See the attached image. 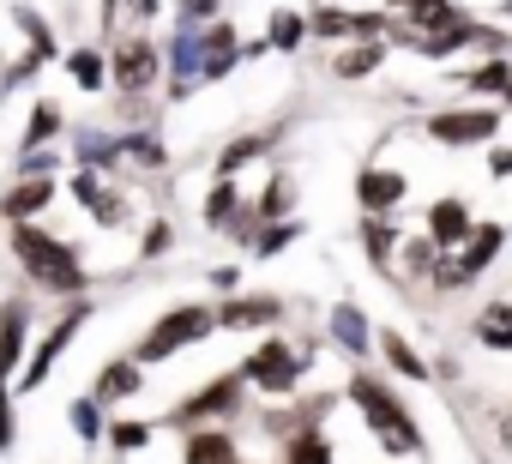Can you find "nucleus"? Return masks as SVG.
Instances as JSON below:
<instances>
[{
  "instance_id": "40",
  "label": "nucleus",
  "mask_w": 512,
  "mask_h": 464,
  "mask_svg": "<svg viewBox=\"0 0 512 464\" xmlns=\"http://www.w3.org/2000/svg\"><path fill=\"white\" fill-rule=\"evenodd\" d=\"M488 175H494V181H512V145H494V151H488Z\"/></svg>"
},
{
  "instance_id": "12",
  "label": "nucleus",
  "mask_w": 512,
  "mask_h": 464,
  "mask_svg": "<svg viewBox=\"0 0 512 464\" xmlns=\"http://www.w3.org/2000/svg\"><path fill=\"white\" fill-rule=\"evenodd\" d=\"M49 205H55V181H49V175H13V187L0 193V217H7L13 229L31 223V217L49 211Z\"/></svg>"
},
{
  "instance_id": "5",
  "label": "nucleus",
  "mask_w": 512,
  "mask_h": 464,
  "mask_svg": "<svg viewBox=\"0 0 512 464\" xmlns=\"http://www.w3.org/2000/svg\"><path fill=\"white\" fill-rule=\"evenodd\" d=\"M302 368H308V362L290 350V338H266L260 350L241 362V380H247V386H260L266 398H290L296 380H302Z\"/></svg>"
},
{
  "instance_id": "18",
  "label": "nucleus",
  "mask_w": 512,
  "mask_h": 464,
  "mask_svg": "<svg viewBox=\"0 0 512 464\" xmlns=\"http://www.w3.org/2000/svg\"><path fill=\"white\" fill-rule=\"evenodd\" d=\"M235 73V25H205L199 31V79H229Z\"/></svg>"
},
{
  "instance_id": "45",
  "label": "nucleus",
  "mask_w": 512,
  "mask_h": 464,
  "mask_svg": "<svg viewBox=\"0 0 512 464\" xmlns=\"http://www.w3.org/2000/svg\"><path fill=\"white\" fill-rule=\"evenodd\" d=\"M404 7H410V0H404Z\"/></svg>"
},
{
  "instance_id": "31",
  "label": "nucleus",
  "mask_w": 512,
  "mask_h": 464,
  "mask_svg": "<svg viewBox=\"0 0 512 464\" xmlns=\"http://www.w3.org/2000/svg\"><path fill=\"white\" fill-rule=\"evenodd\" d=\"M67 73H73L79 91H103V85H109V61H103L97 49H73V55H67Z\"/></svg>"
},
{
  "instance_id": "8",
  "label": "nucleus",
  "mask_w": 512,
  "mask_h": 464,
  "mask_svg": "<svg viewBox=\"0 0 512 464\" xmlns=\"http://www.w3.org/2000/svg\"><path fill=\"white\" fill-rule=\"evenodd\" d=\"M494 133H500V109H488V103L428 115V139H434V145H488Z\"/></svg>"
},
{
  "instance_id": "15",
  "label": "nucleus",
  "mask_w": 512,
  "mask_h": 464,
  "mask_svg": "<svg viewBox=\"0 0 512 464\" xmlns=\"http://www.w3.org/2000/svg\"><path fill=\"white\" fill-rule=\"evenodd\" d=\"M139 386H145V368H139L133 356H115V362H103V368H97V380H91V398L109 410V404H127V398H139Z\"/></svg>"
},
{
  "instance_id": "42",
  "label": "nucleus",
  "mask_w": 512,
  "mask_h": 464,
  "mask_svg": "<svg viewBox=\"0 0 512 464\" xmlns=\"http://www.w3.org/2000/svg\"><path fill=\"white\" fill-rule=\"evenodd\" d=\"M500 446H506V452H512V416H506V422H500Z\"/></svg>"
},
{
  "instance_id": "9",
  "label": "nucleus",
  "mask_w": 512,
  "mask_h": 464,
  "mask_svg": "<svg viewBox=\"0 0 512 464\" xmlns=\"http://www.w3.org/2000/svg\"><path fill=\"white\" fill-rule=\"evenodd\" d=\"M157 73H163V61H157V49H151L145 37H121V43H115V55H109V79H115L127 97H145V91L157 85Z\"/></svg>"
},
{
  "instance_id": "43",
  "label": "nucleus",
  "mask_w": 512,
  "mask_h": 464,
  "mask_svg": "<svg viewBox=\"0 0 512 464\" xmlns=\"http://www.w3.org/2000/svg\"><path fill=\"white\" fill-rule=\"evenodd\" d=\"M500 103H506V109H512V85H506V97H500Z\"/></svg>"
},
{
  "instance_id": "33",
  "label": "nucleus",
  "mask_w": 512,
  "mask_h": 464,
  "mask_svg": "<svg viewBox=\"0 0 512 464\" xmlns=\"http://www.w3.org/2000/svg\"><path fill=\"white\" fill-rule=\"evenodd\" d=\"M296 236H302V223H296V217H278V223H266L260 236H253V260H272V254H284Z\"/></svg>"
},
{
  "instance_id": "28",
  "label": "nucleus",
  "mask_w": 512,
  "mask_h": 464,
  "mask_svg": "<svg viewBox=\"0 0 512 464\" xmlns=\"http://www.w3.org/2000/svg\"><path fill=\"white\" fill-rule=\"evenodd\" d=\"M266 145H272L266 133H247V139H229V145H223V157H217V181H235V175H241V169H247L253 157H260Z\"/></svg>"
},
{
  "instance_id": "27",
  "label": "nucleus",
  "mask_w": 512,
  "mask_h": 464,
  "mask_svg": "<svg viewBox=\"0 0 512 464\" xmlns=\"http://www.w3.org/2000/svg\"><path fill=\"white\" fill-rule=\"evenodd\" d=\"M464 85H470V97H506V85H512V61H506V55H488L476 73H464Z\"/></svg>"
},
{
  "instance_id": "7",
  "label": "nucleus",
  "mask_w": 512,
  "mask_h": 464,
  "mask_svg": "<svg viewBox=\"0 0 512 464\" xmlns=\"http://www.w3.org/2000/svg\"><path fill=\"white\" fill-rule=\"evenodd\" d=\"M85 314H91V302L79 296V302H73V308H67L61 320H55V332H43V338H37V350H31V362L19 368V392H37V386H43V380L55 374V362H61V350H67V344L79 338V326H85Z\"/></svg>"
},
{
  "instance_id": "29",
  "label": "nucleus",
  "mask_w": 512,
  "mask_h": 464,
  "mask_svg": "<svg viewBox=\"0 0 512 464\" xmlns=\"http://www.w3.org/2000/svg\"><path fill=\"white\" fill-rule=\"evenodd\" d=\"M476 338L488 350H512V302H488L482 320H476Z\"/></svg>"
},
{
  "instance_id": "36",
  "label": "nucleus",
  "mask_w": 512,
  "mask_h": 464,
  "mask_svg": "<svg viewBox=\"0 0 512 464\" xmlns=\"http://www.w3.org/2000/svg\"><path fill=\"white\" fill-rule=\"evenodd\" d=\"M440 260H446V254H440L428 236H416V242L404 248V272H416V278H434V266H440Z\"/></svg>"
},
{
  "instance_id": "6",
  "label": "nucleus",
  "mask_w": 512,
  "mask_h": 464,
  "mask_svg": "<svg viewBox=\"0 0 512 464\" xmlns=\"http://www.w3.org/2000/svg\"><path fill=\"white\" fill-rule=\"evenodd\" d=\"M241 392H247L241 368H235V374H217L211 386L187 392V398L169 410V428H205V422H217V416H235V410H241Z\"/></svg>"
},
{
  "instance_id": "41",
  "label": "nucleus",
  "mask_w": 512,
  "mask_h": 464,
  "mask_svg": "<svg viewBox=\"0 0 512 464\" xmlns=\"http://www.w3.org/2000/svg\"><path fill=\"white\" fill-rule=\"evenodd\" d=\"M211 284H217V290H235V284H241V272H235V266H217V272H211Z\"/></svg>"
},
{
  "instance_id": "39",
  "label": "nucleus",
  "mask_w": 512,
  "mask_h": 464,
  "mask_svg": "<svg viewBox=\"0 0 512 464\" xmlns=\"http://www.w3.org/2000/svg\"><path fill=\"white\" fill-rule=\"evenodd\" d=\"M175 7H181V19H187V25H205V19L217 13V0H175Z\"/></svg>"
},
{
  "instance_id": "38",
  "label": "nucleus",
  "mask_w": 512,
  "mask_h": 464,
  "mask_svg": "<svg viewBox=\"0 0 512 464\" xmlns=\"http://www.w3.org/2000/svg\"><path fill=\"white\" fill-rule=\"evenodd\" d=\"M13 440H19V410H13V392L0 386V452H7Z\"/></svg>"
},
{
  "instance_id": "16",
  "label": "nucleus",
  "mask_w": 512,
  "mask_h": 464,
  "mask_svg": "<svg viewBox=\"0 0 512 464\" xmlns=\"http://www.w3.org/2000/svg\"><path fill=\"white\" fill-rule=\"evenodd\" d=\"M181 464H241V446H235L229 428H187Z\"/></svg>"
},
{
  "instance_id": "10",
  "label": "nucleus",
  "mask_w": 512,
  "mask_h": 464,
  "mask_svg": "<svg viewBox=\"0 0 512 464\" xmlns=\"http://www.w3.org/2000/svg\"><path fill=\"white\" fill-rule=\"evenodd\" d=\"M470 229H476L470 205L446 193V199H434V205H428V229H422V236H428V242H434L440 254H458V248L470 242Z\"/></svg>"
},
{
  "instance_id": "17",
  "label": "nucleus",
  "mask_w": 512,
  "mask_h": 464,
  "mask_svg": "<svg viewBox=\"0 0 512 464\" xmlns=\"http://www.w3.org/2000/svg\"><path fill=\"white\" fill-rule=\"evenodd\" d=\"M278 320H284V302H278V296H241V290H235V296L217 308V326H235V332H241V326H278Z\"/></svg>"
},
{
  "instance_id": "34",
  "label": "nucleus",
  "mask_w": 512,
  "mask_h": 464,
  "mask_svg": "<svg viewBox=\"0 0 512 464\" xmlns=\"http://www.w3.org/2000/svg\"><path fill=\"white\" fill-rule=\"evenodd\" d=\"M302 43H308V19L290 13V7H278L272 13V49H302Z\"/></svg>"
},
{
  "instance_id": "21",
  "label": "nucleus",
  "mask_w": 512,
  "mask_h": 464,
  "mask_svg": "<svg viewBox=\"0 0 512 464\" xmlns=\"http://www.w3.org/2000/svg\"><path fill=\"white\" fill-rule=\"evenodd\" d=\"M284 464H338V452H332L326 428H296V434H284Z\"/></svg>"
},
{
  "instance_id": "35",
  "label": "nucleus",
  "mask_w": 512,
  "mask_h": 464,
  "mask_svg": "<svg viewBox=\"0 0 512 464\" xmlns=\"http://www.w3.org/2000/svg\"><path fill=\"white\" fill-rule=\"evenodd\" d=\"M308 37H356V13H344V7H320V13L308 19Z\"/></svg>"
},
{
  "instance_id": "32",
  "label": "nucleus",
  "mask_w": 512,
  "mask_h": 464,
  "mask_svg": "<svg viewBox=\"0 0 512 464\" xmlns=\"http://www.w3.org/2000/svg\"><path fill=\"white\" fill-rule=\"evenodd\" d=\"M235 217H241V193H235V181H217L205 193V229H229Z\"/></svg>"
},
{
  "instance_id": "11",
  "label": "nucleus",
  "mask_w": 512,
  "mask_h": 464,
  "mask_svg": "<svg viewBox=\"0 0 512 464\" xmlns=\"http://www.w3.org/2000/svg\"><path fill=\"white\" fill-rule=\"evenodd\" d=\"M404 193H410V181H404L398 169H362V175H356V205H362V217H392V211L404 205Z\"/></svg>"
},
{
  "instance_id": "30",
  "label": "nucleus",
  "mask_w": 512,
  "mask_h": 464,
  "mask_svg": "<svg viewBox=\"0 0 512 464\" xmlns=\"http://www.w3.org/2000/svg\"><path fill=\"white\" fill-rule=\"evenodd\" d=\"M380 61H386V43H362V49H344V55H332V73H338V79H368Z\"/></svg>"
},
{
  "instance_id": "26",
  "label": "nucleus",
  "mask_w": 512,
  "mask_h": 464,
  "mask_svg": "<svg viewBox=\"0 0 512 464\" xmlns=\"http://www.w3.org/2000/svg\"><path fill=\"white\" fill-rule=\"evenodd\" d=\"M67 422H73V434H79V440H85V446H97V440H103V434H109V416H103V404H97V398H91V392H85V398H73V404H67Z\"/></svg>"
},
{
  "instance_id": "20",
  "label": "nucleus",
  "mask_w": 512,
  "mask_h": 464,
  "mask_svg": "<svg viewBox=\"0 0 512 464\" xmlns=\"http://www.w3.org/2000/svg\"><path fill=\"white\" fill-rule=\"evenodd\" d=\"M374 344H380V356H386V368H392V374H404V380H434V368L416 356V344H410L404 332H392V326H386Z\"/></svg>"
},
{
  "instance_id": "24",
  "label": "nucleus",
  "mask_w": 512,
  "mask_h": 464,
  "mask_svg": "<svg viewBox=\"0 0 512 464\" xmlns=\"http://www.w3.org/2000/svg\"><path fill=\"white\" fill-rule=\"evenodd\" d=\"M61 127H67V121H61V103H55V97H43V103L31 109V127H25V139H19V157H25V151H43Z\"/></svg>"
},
{
  "instance_id": "44",
  "label": "nucleus",
  "mask_w": 512,
  "mask_h": 464,
  "mask_svg": "<svg viewBox=\"0 0 512 464\" xmlns=\"http://www.w3.org/2000/svg\"><path fill=\"white\" fill-rule=\"evenodd\" d=\"M506 13H512V0H506Z\"/></svg>"
},
{
  "instance_id": "13",
  "label": "nucleus",
  "mask_w": 512,
  "mask_h": 464,
  "mask_svg": "<svg viewBox=\"0 0 512 464\" xmlns=\"http://www.w3.org/2000/svg\"><path fill=\"white\" fill-rule=\"evenodd\" d=\"M25 338H31V308H25V302H0V386L19 380V368H25Z\"/></svg>"
},
{
  "instance_id": "22",
  "label": "nucleus",
  "mask_w": 512,
  "mask_h": 464,
  "mask_svg": "<svg viewBox=\"0 0 512 464\" xmlns=\"http://www.w3.org/2000/svg\"><path fill=\"white\" fill-rule=\"evenodd\" d=\"M464 13L452 7V0H410V25H416V37H440V31H452Z\"/></svg>"
},
{
  "instance_id": "3",
  "label": "nucleus",
  "mask_w": 512,
  "mask_h": 464,
  "mask_svg": "<svg viewBox=\"0 0 512 464\" xmlns=\"http://www.w3.org/2000/svg\"><path fill=\"white\" fill-rule=\"evenodd\" d=\"M217 332V308H199V302H181V308H169V314H157V326L139 338V350H133V362L139 368H157V362H169V356H181V350H193L199 338H211Z\"/></svg>"
},
{
  "instance_id": "19",
  "label": "nucleus",
  "mask_w": 512,
  "mask_h": 464,
  "mask_svg": "<svg viewBox=\"0 0 512 464\" xmlns=\"http://www.w3.org/2000/svg\"><path fill=\"white\" fill-rule=\"evenodd\" d=\"M332 344H338L344 356H368L374 332H368V314H362L356 302H338V308H332Z\"/></svg>"
},
{
  "instance_id": "1",
  "label": "nucleus",
  "mask_w": 512,
  "mask_h": 464,
  "mask_svg": "<svg viewBox=\"0 0 512 464\" xmlns=\"http://www.w3.org/2000/svg\"><path fill=\"white\" fill-rule=\"evenodd\" d=\"M13 260L25 266V278L31 284H43L49 296H91V266L61 242V236H49V229H37V223H19L13 229Z\"/></svg>"
},
{
  "instance_id": "23",
  "label": "nucleus",
  "mask_w": 512,
  "mask_h": 464,
  "mask_svg": "<svg viewBox=\"0 0 512 464\" xmlns=\"http://www.w3.org/2000/svg\"><path fill=\"white\" fill-rule=\"evenodd\" d=\"M362 248H368V266H392V254H398V229H392V217H362Z\"/></svg>"
},
{
  "instance_id": "25",
  "label": "nucleus",
  "mask_w": 512,
  "mask_h": 464,
  "mask_svg": "<svg viewBox=\"0 0 512 464\" xmlns=\"http://www.w3.org/2000/svg\"><path fill=\"white\" fill-rule=\"evenodd\" d=\"M109 452L115 458H133V452H145L151 440H157V422H139V416H127V422H109Z\"/></svg>"
},
{
  "instance_id": "37",
  "label": "nucleus",
  "mask_w": 512,
  "mask_h": 464,
  "mask_svg": "<svg viewBox=\"0 0 512 464\" xmlns=\"http://www.w3.org/2000/svg\"><path fill=\"white\" fill-rule=\"evenodd\" d=\"M55 169H61V157H55V151H25L13 175H49V181H55Z\"/></svg>"
},
{
  "instance_id": "2",
  "label": "nucleus",
  "mask_w": 512,
  "mask_h": 464,
  "mask_svg": "<svg viewBox=\"0 0 512 464\" xmlns=\"http://www.w3.org/2000/svg\"><path fill=\"white\" fill-rule=\"evenodd\" d=\"M344 398L362 410V422H368V434L386 446V458H416V452H422V428H416V416L404 410V398H398L386 380H374V374H356Z\"/></svg>"
},
{
  "instance_id": "4",
  "label": "nucleus",
  "mask_w": 512,
  "mask_h": 464,
  "mask_svg": "<svg viewBox=\"0 0 512 464\" xmlns=\"http://www.w3.org/2000/svg\"><path fill=\"white\" fill-rule=\"evenodd\" d=\"M500 248H506V223H476V229H470V242L434 266V284H440V290H458V284L482 278V272L500 260Z\"/></svg>"
},
{
  "instance_id": "14",
  "label": "nucleus",
  "mask_w": 512,
  "mask_h": 464,
  "mask_svg": "<svg viewBox=\"0 0 512 464\" xmlns=\"http://www.w3.org/2000/svg\"><path fill=\"white\" fill-rule=\"evenodd\" d=\"M73 199H79V205H85V211H91L103 229L127 223V199H121V193H115V187H109L97 169H79V175H73Z\"/></svg>"
}]
</instances>
